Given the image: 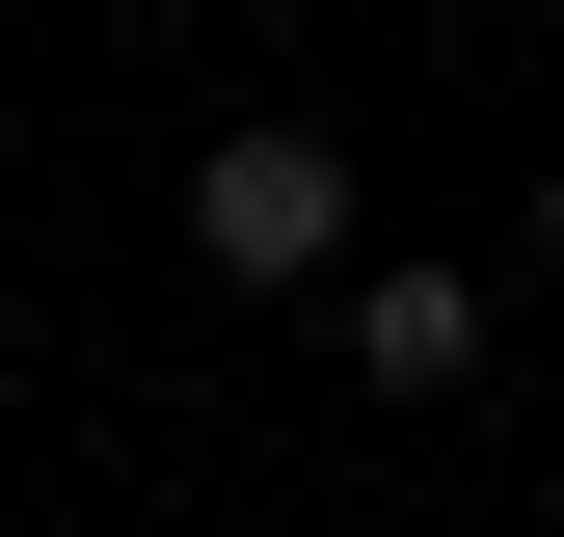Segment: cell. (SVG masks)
<instances>
[{
    "label": "cell",
    "instance_id": "obj_1",
    "mask_svg": "<svg viewBox=\"0 0 564 537\" xmlns=\"http://www.w3.org/2000/svg\"><path fill=\"white\" fill-rule=\"evenodd\" d=\"M188 268H216V296H349V268H377L349 134H323V108H242L216 162H188Z\"/></svg>",
    "mask_w": 564,
    "mask_h": 537
},
{
    "label": "cell",
    "instance_id": "obj_2",
    "mask_svg": "<svg viewBox=\"0 0 564 537\" xmlns=\"http://www.w3.org/2000/svg\"><path fill=\"white\" fill-rule=\"evenodd\" d=\"M323 322H349V376H377V403H484V350H511V268H403V242H377Z\"/></svg>",
    "mask_w": 564,
    "mask_h": 537
},
{
    "label": "cell",
    "instance_id": "obj_3",
    "mask_svg": "<svg viewBox=\"0 0 564 537\" xmlns=\"http://www.w3.org/2000/svg\"><path fill=\"white\" fill-rule=\"evenodd\" d=\"M538 268H564V188H538Z\"/></svg>",
    "mask_w": 564,
    "mask_h": 537
},
{
    "label": "cell",
    "instance_id": "obj_4",
    "mask_svg": "<svg viewBox=\"0 0 564 537\" xmlns=\"http://www.w3.org/2000/svg\"><path fill=\"white\" fill-rule=\"evenodd\" d=\"M511 537H564V511H511Z\"/></svg>",
    "mask_w": 564,
    "mask_h": 537
}]
</instances>
